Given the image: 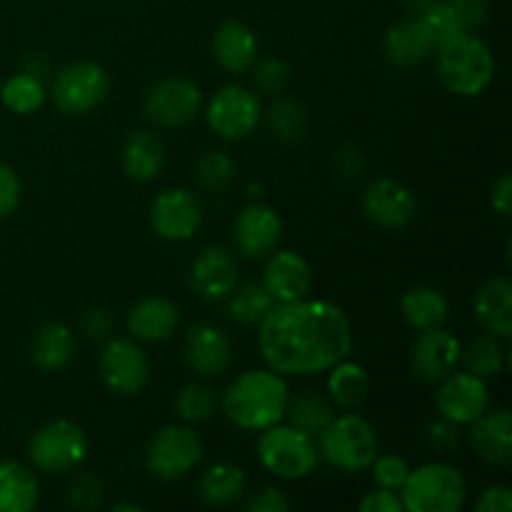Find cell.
Returning a JSON list of instances; mask_svg holds the SVG:
<instances>
[{"instance_id": "35", "label": "cell", "mask_w": 512, "mask_h": 512, "mask_svg": "<svg viewBox=\"0 0 512 512\" xmlns=\"http://www.w3.org/2000/svg\"><path fill=\"white\" fill-rule=\"evenodd\" d=\"M0 100L5 103V108H10L18 115L35 113V110L45 103L43 78L28 73V70L13 75V78L0 88Z\"/></svg>"}, {"instance_id": "26", "label": "cell", "mask_w": 512, "mask_h": 512, "mask_svg": "<svg viewBox=\"0 0 512 512\" xmlns=\"http://www.w3.org/2000/svg\"><path fill=\"white\" fill-rule=\"evenodd\" d=\"M75 358V335L65 323L50 320L30 340V363L40 373H60Z\"/></svg>"}, {"instance_id": "39", "label": "cell", "mask_w": 512, "mask_h": 512, "mask_svg": "<svg viewBox=\"0 0 512 512\" xmlns=\"http://www.w3.org/2000/svg\"><path fill=\"white\" fill-rule=\"evenodd\" d=\"M195 178H198L200 188L210 190V193H223L235 180V160L223 150H210L195 165Z\"/></svg>"}, {"instance_id": "28", "label": "cell", "mask_w": 512, "mask_h": 512, "mask_svg": "<svg viewBox=\"0 0 512 512\" xmlns=\"http://www.w3.org/2000/svg\"><path fill=\"white\" fill-rule=\"evenodd\" d=\"M405 323L413 330H433L443 328L448 323L450 303L443 290L430 288V285H415L400 300Z\"/></svg>"}, {"instance_id": "24", "label": "cell", "mask_w": 512, "mask_h": 512, "mask_svg": "<svg viewBox=\"0 0 512 512\" xmlns=\"http://www.w3.org/2000/svg\"><path fill=\"white\" fill-rule=\"evenodd\" d=\"M475 318L490 335L508 340L512 335V283L503 275L488 278L473 298Z\"/></svg>"}, {"instance_id": "46", "label": "cell", "mask_w": 512, "mask_h": 512, "mask_svg": "<svg viewBox=\"0 0 512 512\" xmlns=\"http://www.w3.org/2000/svg\"><path fill=\"white\" fill-rule=\"evenodd\" d=\"M360 512H403V500H400L398 490H388V488H378L373 493L365 495L360 500Z\"/></svg>"}, {"instance_id": "20", "label": "cell", "mask_w": 512, "mask_h": 512, "mask_svg": "<svg viewBox=\"0 0 512 512\" xmlns=\"http://www.w3.org/2000/svg\"><path fill=\"white\" fill-rule=\"evenodd\" d=\"M183 358L198 375L215 378L233 363V343L218 325L198 323L185 335Z\"/></svg>"}, {"instance_id": "22", "label": "cell", "mask_w": 512, "mask_h": 512, "mask_svg": "<svg viewBox=\"0 0 512 512\" xmlns=\"http://www.w3.org/2000/svg\"><path fill=\"white\" fill-rule=\"evenodd\" d=\"M470 443L475 453L490 465H510L512 460V415L508 408L485 410L470 423Z\"/></svg>"}, {"instance_id": "50", "label": "cell", "mask_w": 512, "mask_h": 512, "mask_svg": "<svg viewBox=\"0 0 512 512\" xmlns=\"http://www.w3.org/2000/svg\"><path fill=\"white\" fill-rule=\"evenodd\" d=\"M428 443L438 450H450L458 445V425L450 420H438L428 428Z\"/></svg>"}, {"instance_id": "2", "label": "cell", "mask_w": 512, "mask_h": 512, "mask_svg": "<svg viewBox=\"0 0 512 512\" xmlns=\"http://www.w3.org/2000/svg\"><path fill=\"white\" fill-rule=\"evenodd\" d=\"M290 388L275 370L238 375L223 393V413L243 430H265L285 418Z\"/></svg>"}, {"instance_id": "1", "label": "cell", "mask_w": 512, "mask_h": 512, "mask_svg": "<svg viewBox=\"0 0 512 512\" xmlns=\"http://www.w3.org/2000/svg\"><path fill=\"white\" fill-rule=\"evenodd\" d=\"M258 325L263 360L280 375L325 373L353 353V325L328 300L275 303Z\"/></svg>"}, {"instance_id": "34", "label": "cell", "mask_w": 512, "mask_h": 512, "mask_svg": "<svg viewBox=\"0 0 512 512\" xmlns=\"http://www.w3.org/2000/svg\"><path fill=\"white\" fill-rule=\"evenodd\" d=\"M418 18L423 23L425 33H428L433 50L443 48L445 43L455 40L458 35L468 33V28H465L463 20L458 18V13H455V8L448 0H433L423 13H418Z\"/></svg>"}, {"instance_id": "30", "label": "cell", "mask_w": 512, "mask_h": 512, "mask_svg": "<svg viewBox=\"0 0 512 512\" xmlns=\"http://www.w3.org/2000/svg\"><path fill=\"white\" fill-rule=\"evenodd\" d=\"M285 418H288L290 428L300 430V433L310 435V438H318L335 418L333 400L323 398L315 390H303V393L288 398Z\"/></svg>"}, {"instance_id": "37", "label": "cell", "mask_w": 512, "mask_h": 512, "mask_svg": "<svg viewBox=\"0 0 512 512\" xmlns=\"http://www.w3.org/2000/svg\"><path fill=\"white\" fill-rule=\"evenodd\" d=\"M265 115H268V125L273 135L283 143H298L305 135V128H308V113L293 98H278Z\"/></svg>"}, {"instance_id": "27", "label": "cell", "mask_w": 512, "mask_h": 512, "mask_svg": "<svg viewBox=\"0 0 512 512\" xmlns=\"http://www.w3.org/2000/svg\"><path fill=\"white\" fill-rule=\"evenodd\" d=\"M120 160H123V170L128 178L138 180V183H150L160 175L165 165V148L160 138L150 130H135L125 138L123 150H120Z\"/></svg>"}, {"instance_id": "8", "label": "cell", "mask_w": 512, "mask_h": 512, "mask_svg": "<svg viewBox=\"0 0 512 512\" xmlns=\"http://www.w3.org/2000/svg\"><path fill=\"white\" fill-rule=\"evenodd\" d=\"M203 460V443L188 425H165L150 438L145 465L150 475L165 483L185 478Z\"/></svg>"}, {"instance_id": "53", "label": "cell", "mask_w": 512, "mask_h": 512, "mask_svg": "<svg viewBox=\"0 0 512 512\" xmlns=\"http://www.w3.org/2000/svg\"><path fill=\"white\" fill-rule=\"evenodd\" d=\"M113 510L118 512V510H128V512H143V508H140V505H135V503H113Z\"/></svg>"}, {"instance_id": "10", "label": "cell", "mask_w": 512, "mask_h": 512, "mask_svg": "<svg viewBox=\"0 0 512 512\" xmlns=\"http://www.w3.org/2000/svg\"><path fill=\"white\" fill-rule=\"evenodd\" d=\"M208 125L223 140H243L253 133L263 120V105L253 90L243 85H223L210 98L205 110Z\"/></svg>"}, {"instance_id": "15", "label": "cell", "mask_w": 512, "mask_h": 512, "mask_svg": "<svg viewBox=\"0 0 512 512\" xmlns=\"http://www.w3.org/2000/svg\"><path fill=\"white\" fill-rule=\"evenodd\" d=\"M363 213L378 228L403 230L415 220L418 203L408 185L393 178H380L365 188Z\"/></svg>"}, {"instance_id": "41", "label": "cell", "mask_w": 512, "mask_h": 512, "mask_svg": "<svg viewBox=\"0 0 512 512\" xmlns=\"http://www.w3.org/2000/svg\"><path fill=\"white\" fill-rule=\"evenodd\" d=\"M100 500H103V485L95 475L90 473H78L70 478L68 483V505L78 510H93L98 508Z\"/></svg>"}, {"instance_id": "23", "label": "cell", "mask_w": 512, "mask_h": 512, "mask_svg": "<svg viewBox=\"0 0 512 512\" xmlns=\"http://www.w3.org/2000/svg\"><path fill=\"white\" fill-rule=\"evenodd\" d=\"M213 58L228 73H248L258 60V38L240 20H225L213 33Z\"/></svg>"}, {"instance_id": "52", "label": "cell", "mask_w": 512, "mask_h": 512, "mask_svg": "<svg viewBox=\"0 0 512 512\" xmlns=\"http://www.w3.org/2000/svg\"><path fill=\"white\" fill-rule=\"evenodd\" d=\"M405 3H408V8L413 10V15H418V13H423V10L428 8L433 0H405Z\"/></svg>"}, {"instance_id": "38", "label": "cell", "mask_w": 512, "mask_h": 512, "mask_svg": "<svg viewBox=\"0 0 512 512\" xmlns=\"http://www.w3.org/2000/svg\"><path fill=\"white\" fill-rule=\"evenodd\" d=\"M215 390L205 383H188L175 398V413L185 425L205 423L215 413Z\"/></svg>"}, {"instance_id": "31", "label": "cell", "mask_w": 512, "mask_h": 512, "mask_svg": "<svg viewBox=\"0 0 512 512\" xmlns=\"http://www.w3.org/2000/svg\"><path fill=\"white\" fill-rule=\"evenodd\" d=\"M245 485H248V478H245L243 468L233 463H213L200 475L198 493L208 505L223 508V505L243 498Z\"/></svg>"}, {"instance_id": "48", "label": "cell", "mask_w": 512, "mask_h": 512, "mask_svg": "<svg viewBox=\"0 0 512 512\" xmlns=\"http://www.w3.org/2000/svg\"><path fill=\"white\" fill-rule=\"evenodd\" d=\"M478 512H510L512 510V490L508 485H493L483 490V495L475 503Z\"/></svg>"}, {"instance_id": "43", "label": "cell", "mask_w": 512, "mask_h": 512, "mask_svg": "<svg viewBox=\"0 0 512 512\" xmlns=\"http://www.w3.org/2000/svg\"><path fill=\"white\" fill-rule=\"evenodd\" d=\"M20 195H23V188H20L18 173L8 163H0V220L10 218L18 210Z\"/></svg>"}, {"instance_id": "45", "label": "cell", "mask_w": 512, "mask_h": 512, "mask_svg": "<svg viewBox=\"0 0 512 512\" xmlns=\"http://www.w3.org/2000/svg\"><path fill=\"white\" fill-rule=\"evenodd\" d=\"M333 163H335V168H338V173L343 175V178H348V180L360 178V175H363V170H365L363 153H360V150L355 148V145H350V143L340 145V148L335 150Z\"/></svg>"}, {"instance_id": "36", "label": "cell", "mask_w": 512, "mask_h": 512, "mask_svg": "<svg viewBox=\"0 0 512 512\" xmlns=\"http://www.w3.org/2000/svg\"><path fill=\"white\" fill-rule=\"evenodd\" d=\"M228 298V315L240 325L260 323L275 305V300L270 298L263 283L243 285L240 290H233Z\"/></svg>"}, {"instance_id": "17", "label": "cell", "mask_w": 512, "mask_h": 512, "mask_svg": "<svg viewBox=\"0 0 512 512\" xmlns=\"http://www.w3.org/2000/svg\"><path fill=\"white\" fill-rule=\"evenodd\" d=\"M233 235L235 245L245 258H268L278 250L280 238H283V220L268 205L250 203L235 215Z\"/></svg>"}, {"instance_id": "16", "label": "cell", "mask_w": 512, "mask_h": 512, "mask_svg": "<svg viewBox=\"0 0 512 512\" xmlns=\"http://www.w3.org/2000/svg\"><path fill=\"white\" fill-rule=\"evenodd\" d=\"M460 350H463V345L450 330H420L418 338L410 345L413 373L425 383H440L450 373H455V368L460 365Z\"/></svg>"}, {"instance_id": "7", "label": "cell", "mask_w": 512, "mask_h": 512, "mask_svg": "<svg viewBox=\"0 0 512 512\" xmlns=\"http://www.w3.org/2000/svg\"><path fill=\"white\" fill-rule=\"evenodd\" d=\"M258 458L265 470L283 480H303L318 465L313 438L290 425H270L258 440Z\"/></svg>"}, {"instance_id": "14", "label": "cell", "mask_w": 512, "mask_h": 512, "mask_svg": "<svg viewBox=\"0 0 512 512\" xmlns=\"http://www.w3.org/2000/svg\"><path fill=\"white\" fill-rule=\"evenodd\" d=\"M440 418L450 420L455 425H470L475 418L490 408L488 380L478 378L473 373H450L440 380V390L435 395Z\"/></svg>"}, {"instance_id": "47", "label": "cell", "mask_w": 512, "mask_h": 512, "mask_svg": "<svg viewBox=\"0 0 512 512\" xmlns=\"http://www.w3.org/2000/svg\"><path fill=\"white\" fill-rule=\"evenodd\" d=\"M245 508L250 512H285L290 510V500L285 498L283 490L268 485V488H260L258 493L248 500Z\"/></svg>"}, {"instance_id": "29", "label": "cell", "mask_w": 512, "mask_h": 512, "mask_svg": "<svg viewBox=\"0 0 512 512\" xmlns=\"http://www.w3.org/2000/svg\"><path fill=\"white\" fill-rule=\"evenodd\" d=\"M40 500L38 478L15 460L0 463V512H30Z\"/></svg>"}, {"instance_id": "3", "label": "cell", "mask_w": 512, "mask_h": 512, "mask_svg": "<svg viewBox=\"0 0 512 512\" xmlns=\"http://www.w3.org/2000/svg\"><path fill=\"white\" fill-rule=\"evenodd\" d=\"M438 78L450 93L460 98H478L495 78V55L475 35L463 33L435 50Z\"/></svg>"}, {"instance_id": "25", "label": "cell", "mask_w": 512, "mask_h": 512, "mask_svg": "<svg viewBox=\"0 0 512 512\" xmlns=\"http://www.w3.org/2000/svg\"><path fill=\"white\" fill-rule=\"evenodd\" d=\"M383 53L395 68H415L433 53V45H430L428 33L423 30L418 15L398 20L385 30Z\"/></svg>"}, {"instance_id": "40", "label": "cell", "mask_w": 512, "mask_h": 512, "mask_svg": "<svg viewBox=\"0 0 512 512\" xmlns=\"http://www.w3.org/2000/svg\"><path fill=\"white\" fill-rule=\"evenodd\" d=\"M250 70H253V83L260 93L280 95L290 85V65L278 58L255 60Z\"/></svg>"}, {"instance_id": "21", "label": "cell", "mask_w": 512, "mask_h": 512, "mask_svg": "<svg viewBox=\"0 0 512 512\" xmlns=\"http://www.w3.org/2000/svg\"><path fill=\"white\" fill-rule=\"evenodd\" d=\"M125 325L140 343H163L180 325L178 305L160 295H148L128 310Z\"/></svg>"}, {"instance_id": "13", "label": "cell", "mask_w": 512, "mask_h": 512, "mask_svg": "<svg viewBox=\"0 0 512 512\" xmlns=\"http://www.w3.org/2000/svg\"><path fill=\"white\" fill-rule=\"evenodd\" d=\"M150 225L163 240L183 243L203 225V205L188 188H168L150 205Z\"/></svg>"}, {"instance_id": "9", "label": "cell", "mask_w": 512, "mask_h": 512, "mask_svg": "<svg viewBox=\"0 0 512 512\" xmlns=\"http://www.w3.org/2000/svg\"><path fill=\"white\" fill-rule=\"evenodd\" d=\"M110 93V75L103 65L80 60L68 63L55 73L53 100L63 113L85 115L93 113Z\"/></svg>"}, {"instance_id": "6", "label": "cell", "mask_w": 512, "mask_h": 512, "mask_svg": "<svg viewBox=\"0 0 512 512\" xmlns=\"http://www.w3.org/2000/svg\"><path fill=\"white\" fill-rule=\"evenodd\" d=\"M90 440L85 430L73 420H53L33 433L28 455L38 470L48 475H63L80 468L88 458Z\"/></svg>"}, {"instance_id": "42", "label": "cell", "mask_w": 512, "mask_h": 512, "mask_svg": "<svg viewBox=\"0 0 512 512\" xmlns=\"http://www.w3.org/2000/svg\"><path fill=\"white\" fill-rule=\"evenodd\" d=\"M370 468H373L375 483H378L380 488H388V490L403 488V483L410 475V465L405 463L400 455H375Z\"/></svg>"}, {"instance_id": "4", "label": "cell", "mask_w": 512, "mask_h": 512, "mask_svg": "<svg viewBox=\"0 0 512 512\" xmlns=\"http://www.w3.org/2000/svg\"><path fill=\"white\" fill-rule=\"evenodd\" d=\"M318 458L343 473H363L378 455V433L363 415H340L318 435Z\"/></svg>"}, {"instance_id": "32", "label": "cell", "mask_w": 512, "mask_h": 512, "mask_svg": "<svg viewBox=\"0 0 512 512\" xmlns=\"http://www.w3.org/2000/svg\"><path fill=\"white\" fill-rule=\"evenodd\" d=\"M330 370H333L328 378L330 400H333L338 408H358L370 393L368 370L358 363H350V360H340V363H335Z\"/></svg>"}, {"instance_id": "19", "label": "cell", "mask_w": 512, "mask_h": 512, "mask_svg": "<svg viewBox=\"0 0 512 512\" xmlns=\"http://www.w3.org/2000/svg\"><path fill=\"white\" fill-rule=\"evenodd\" d=\"M190 285L203 300H225L238 285V263L225 245H208L190 265Z\"/></svg>"}, {"instance_id": "18", "label": "cell", "mask_w": 512, "mask_h": 512, "mask_svg": "<svg viewBox=\"0 0 512 512\" xmlns=\"http://www.w3.org/2000/svg\"><path fill=\"white\" fill-rule=\"evenodd\" d=\"M263 288L275 303L303 300L313 290V268L295 250H278L268 255L263 270Z\"/></svg>"}, {"instance_id": "33", "label": "cell", "mask_w": 512, "mask_h": 512, "mask_svg": "<svg viewBox=\"0 0 512 512\" xmlns=\"http://www.w3.org/2000/svg\"><path fill=\"white\" fill-rule=\"evenodd\" d=\"M505 340L495 338V335L485 333L480 338L470 340L463 350H460V363L465 365V370L478 378L490 380L498 378L500 373L508 365V350H505Z\"/></svg>"}, {"instance_id": "5", "label": "cell", "mask_w": 512, "mask_h": 512, "mask_svg": "<svg viewBox=\"0 0 512 512\" xmlns=\"http://www.w3.org/2000/svg\"><path fill=\"white\" fill-rule=\"evenodd\" d=\"M400 500L408 512H458L468 500V488L463 473L453 465L425 463L410 470Z\"/></svg>"}, {"instance_id": "49", "label": "cell", "mask_w": 512, "mask_h": 512, "mask_svg": "<svg viewBox=\"0 0 512 512\" xmlns=\"http://www.w3.org/2000/svg\"><path fill=\"white\" fill-rule=\"evenodd\" d=\"M450 5L455 8L458 18L463 20L465 28H478L480 23L488 15V0H448Z\"/></svg>"}, {"instance_id": "51", "label": "cell", "mask_w": 512, "mask_h": 512, "mask_svg": "<svg viewBox=\"0 0 512 512\" xmlns=\"http://www.w3.org/2000/svg\"><path fill=\"white\" fill-rule=\"evenodd\" d=\"M490 203H493L495 213H500L503 218H510V210H512V178H510V173H503L498 180H495L493 198H490Z\"/></svg>"}, {"instance_id": "11", "label": "cell", "mask_w": 512, "mask_h": 512, "mask_svg": "<svg viewBox=\"0 0 512 512\" xmlns=\"http://www.w3.org/2000/svg\"><path fill=\"white\" fill-rule=\"evenodd\" d=\"M98 370L105 388L123 398L138 395L150 378L148 355L130 338H110L100 353Z\"/></svg>"}, {"instance_id": "44", "label": "cell", "mask_w": 512, "mask_h": 512, "mask_svg": "<svg viewBox=\"0 0 512 512\" xmlns=\"http://www.w3.org/2000/svg\"><path fill=\"white\" fill-rule=\"evenodd\" d=\"M80 330L88 340H103L113 330V318L105 308H88L80 315Z\"/></svg>"}, {"instance_id": "12", "label": "cell", "mask_w": 512, "mask_h": 512, "mask_svg": "<svg viewBox=\"0 0 512 512\" xmlns=\"http://www.w3.org/2000/svg\"><path fill=\"white\" fill-rule=\"evenodd\" d=\"M200 105H203V93L198 85L173 75L150 85L143 110L148 120L160 128H183L200 113Z\"/></svg>"}]
</instances>
